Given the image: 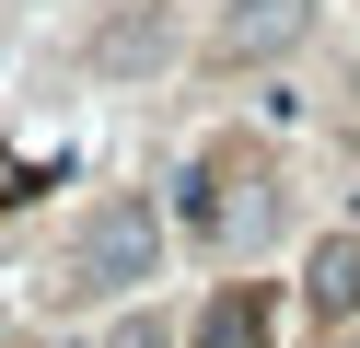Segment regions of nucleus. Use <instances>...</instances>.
I'll return each instance as SVG.
<instances>
[{
    "label": "nucleus",
    "instance_id": "f257e3e1",
    "mask_svg": "<svg viewBox=\"0 0 360 348\" xmlns=\"http://www.w3.org/2000/svg\"><path fill=\"white\" fill-rule=\"evenodd\" d=\"M151 255H163V221H151V198H105L94 221H82L70 244V290H140Z\"/></svg>",
    "mask_w": 360,
    "mask_h": 348
},
{
    "label": "nucleus",
    "instance_id": "f03ea898",
    "mask_svg": "<svg viewBox=\"0 0 360 348\" xmlns=\"http://www.w3.org/2000/svg\"><path fill=\"white\" fill-rule=\"evenodd\" d=\"M174 58V0H117V12L82 35V70H105V82H140V70Z\"/></svg>",
    "mask_w": 360,
    "mask_h": 348
},
{
    "label": "nucleus",
    "instance_id": "7ed1b4c3",
    "mask_svg": "<svg viewBox=\"0 0 360 348\" xmlns=\"http://www.w3.org/2000/svg\"><path fill=\"white\" fill-rule=\"evenodd\" d=\"M302 23H314V0H221L210 58H221V70H267V58L302 46Z\"/></svg>",
    "mask_w": 360,
    "mask_h": 348
},
{
    "label": "nucleus",
    "instance_id": "20e7f679",
    "mask_svg": "<svg viewBox=\"0 0 360 348\" xmlns=\"http://www.w3.org/2000/svg\"><path fill=\"white\" fill-rule=\"evenodd\" d=\"M314 314H360V232H337L314 255Z\"/></svg>",
    "mask_w": 360,
    "mask_h": 348
},
{
    "label": "nucleus",
    "instance_id": "39448f33",
    "mask_svg": "<svg viewBox=\"0 0 360 348\" xmlns=\"http://www.w3.org/2000/svg\"><path fill=\"white\" fill-rule=\"evenodd\" d=\"M210 348H256V290H233V302L210 314Z\"/></svg>",
    "mask_w": 360,
    "mask_h": 348
},
{
    "label": "nucleus",
    "instance_id": "423d86ee",
    "mask_svg": "<svg viewBox=\"0 0 360 348\" xmlns=\"http://www.w3.org/2000/svg\"><path fill=\"white\" fill-rule=\"evenodd\" d=\"M117 348H174V337H163V325H128V337H117Z\"/></svg>",
    "mask_w": 360,
    "mask_h": 348
}]
</instances>
